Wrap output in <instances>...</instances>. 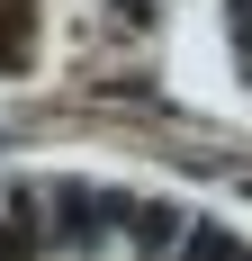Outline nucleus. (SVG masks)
I'll return each mask as SVG.
<instances>
[{
  "mask_svg": "<svg viewBox=\"0 0 252 261\" xmlns=\"http://www.w3.org/2000/svg\"><path fill=\"white\" fill-rule=\"evenodd\" d=\"M225 36H234V72L252 81V0H225Z\"/></svg>",
  "mask_w": 252,
  "mask_h": 261,
  "instance_id": "1",
  "label": "nucleus"
}]
</instances>
